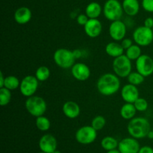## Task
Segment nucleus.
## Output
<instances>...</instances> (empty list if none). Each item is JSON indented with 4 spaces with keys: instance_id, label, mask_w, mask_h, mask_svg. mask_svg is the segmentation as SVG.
<instances>
[{
    "instance_id": "2eb2a0df",
    "label": "nucleus",
    "mask_w": 153,
    "mask_h": 153,
    "mask_svg": "<svg viewBox=\"0 0 153 153\" xmlns=\"http://www.w3.org/2000/svg\"><path fill=\"white\" fill-rule=\"evenodd\" d=\"M120 94L123 100L127 103H134L140 97L137 86L129 83L123 87Z\"/></svg>"
},
{
    "instance_id": "412c9836",
    "label": "nucleus",
    "mask_w": 153,
    "mask_h": 153,
    "mask_svg": "<svg viewBox=\"0 0 153 153\" xmlns=\"http://www.w3.org/2000/svg\"><path fill=\"white\" fill-rule=\"evenodd\" d=\"M137 111L134 106V103L126 102L121 107L120 114V116L122 117L123 119L126 120H131L135 117Z\"/></svg>"
},
{
    "instance_id": "f704fd0d",
    "label": "nucleus",
    "mask_w": 153,
    "mask_h": 153,
    "mask_svg": "<svg viewBox=\"0 0 153 153\" xmlns=\"http://www.w3.org/2000/svg\"><path fill=\"white\" fill-rule=\"evenodd\" d=\"M138 153H153V149L151 146H144L143 147H140Z\"/></svg>"
},
{
    "instance_id": "6ab92c4d",
    "label": "nucleus",
    "mask_w": 153,
    "mask_h": 153,
    "mask_svg": "<svg viewBox=\"0 0 153 153\" xmlns=\"http://www.w3.org/2000/svg\"><path fill=\"white\" fill-rule=\"evenodd\" d=\"M122 5L124 13L128 16H134L140 10L138 0H123Z\"/></svg>"
},
{
    "instance_id": "473e14b6",
    "label": "nucleus",
    "mask_w": 153,
    "mask_h": 153,
    "mask_svg": "<svg viewBox=\"0 0 153 153\" xmlns=\"http://www.w3.org/2000/svg\"><path fill=\"white\" fill-rule=\"evenodd\" d=\"M88 20H89L88 16L86 14H84V13H81V14L78 15L77 17H76V21H77L78 24L80 25H83V26H85V24L88 22Z\"/></svg>"
},
{
    "instance_id": "79ce46f5",
    "label": "nucleus",
    "mask_w": 153,
    "mask_h": 153,
    "mask_svg": "<svg viewBox=\"0 0 153 153\" xmlns=\"http://www.w3.org/2000/svg\"><path fill=\"white\" fill-rule=\"evenodd\" d=\"M38 153H46V152H42V151H41V152H38Z\"/></svg>"
},
{
    "instance_id": "393cba45",
    "label": "nucleus",
    "mask_w": 153,
    "mask_h": 153,
    "mask_svg": "<svg viewBox=\"0 0 153 153\" xmlns=\"http://www.w3.org/2000/svg\"><path fill=\"white\" fill-rule=\"evenodd\" d=\"M36 127L41 131H46L50 128V120L45 116H40L36 117L35 120Z\"/></svg>"
},
{
    "instance_id": "39448f33",
    "label": "nucleus",
    "mask_w": 153,
    "mask_h": 153,
    "mask_svg": "<svg viewBox=\"0 0 153 153\" xmlns=\"http://www.w3.org/2000/svg\"><path fill=\"white\" fill-rule=\"evenodd\" d=\"M103 14L108 20H120L123 14V5L118 0H107L103 7Z\"/></svg>"
},
{
    "instance_id": "f03ea898",
    "label": "nucleus",
    "mask_w": 153,
    "mask_h": 153,
    "mask_svg": "<svg viewBox=\"0 0 153 153\" xmlns=\"http://www.w3.org/2000/svg\"><path fill=\"white\" fill-rule=\"evenodd\" d=\"M127 131L131 137L136 139H142L147 137L151 131V125L146 118L139 117L129 120L127 126Z\"/></svg>"
},
{
    "instance_id": "7c9ffc66",
    "label": "nucleus",
    "mask_w": 153,
    "mask_h": 153,
    "mask_svg": "<svg viewBox=\"0 0 153 153\" xmlns=\"http://www.w3.org/2000/svg\"><path fill=\"white\" fill-rule=\"evenodd\" d=\"M134 106H135L137 111L139 112L146 111L148 108V106H149V104H148V102L146 101V100L141 98V97H139V98L134 102Z\"/></svg>"
},
{
    "instance_id": "423d86ee",
    "label": "nucleus",
    "mask_w": 153,
    "mask_h": 153,
    "mask_svg": "<svg viewBox=\"0 0 153 153\" xmlns=\"http://www.w3.org/2000/svg\"><path fill=\"white\" fill-rule=\"evenodd\" d=\"M112 67L115 74L120 78H127L132 70L131 61L126 55L115 58Z\"/></svg>"
},
{
    "instance_id": "ddd939ff",
    "label": "nucleus",
    "mask_w": 153,
    "mask_h": 153,
    "mask_svg": "<svg viewBox=\"0 0 153 153\" xmlns=\"http://www.w3.org/2000/svg\"><path fill=\"white\" fill-rule=\"evenodd\" d=\"M71 74L76 80L84 82L88 80L91 76V70L84 63H75L71 67Z\"/></svg>"
},
{
    "instance_id": "9b49d317",
    "label": "nucleus",
    "mask_w": 153,
    "mask_h": 153,
    "mask_svg": "<svg viewBox=\"0 0 153 153\" xmlns=\"http://www.w3.org/2000/svg\"><path fill=\"white\" fill-rule=\"evenodd\" d=\"M109 34L110 37L115 41H120L126 37L127 26L125 22L120 20L113 21L109 25Z\"/></svg>"
},
{
    "instance_id": "bb28decb",
    "label": "nucleus",
    "mask_w": 153,
    "mask_h": 153,
    "mask_svg": "<svg viewBox=\"0 0 153 153\" xmlns=\"http://www.w3.org/2000/svg\"><path fill=\"white\" fill-rule=\"evenodd\" d=\"M35 76L39 82H45L50 76V70L46 66H40L36 70Z\"/></svg>"
},
{
    "instance_id": "5701e85b",
    "label": "nucleus",
    "mask_w": 153,
    "mask_h": 153,
    "mask_svg": "<svg viewBox=\"0 0 153 153\" xmlns=\"http://www.w3.org/2000/svg\"><path fill=\"white\" fill-rule=\"evenodd\" d=\"M119 142L116 138L111 136H106L103 137L101 141V146L106 151L113 150L118 148Z\"/></svg>"
},
{
    "instance_id": "f257e3e1",
    "label": "nucleus",
    "mask_w": 153,
    "mask_h": 153,
    "mask_svg": "<svg viewBox=\"0 0 153 153\" xmlns=\"http://www.w3.org/2000/svg\"><path fill=\"white\" fill-rule=\"evenodd\" d=\"M97 88L99 93L105 97L114 95L120 88V77L115 73H105L97 80Z\"/></svg>"
},
{
    "instance_id": "e433bc0d",
    "label": "nucleus",
    "mask_w": 153,
    "mask_h": 153,
    "mask_svg": "<svg viewBox=\"0 0 153 153\" xmlns=\"http://www.w3.org/2000/svg\"><path fill=\"white\" fill-rule=\"evenodd\" d=\"M73 55H74L75 58L76 59H79V58H81L82 57V55H83V52H82V50H81V49H75V50L73 51Z\"/></svg>"
},
{
    "instance_id": "c85d7f7f",
    "label": "nucleus",
    "mask_w": 153,
    "mask_h": 153,
    "mask_svg": "<svg viewBox=\"0 0 153 153\" xmlns=\"http://www.w3.org/2000/svg\"><path fill=\"white\" fill-rule=\"evenodd\" d=\"M11 91L6 88H0V105L1 106L8 105L11 100Z\"/></svg>"
},
{
    "instance_id": "7ed1b4c3",
    "label": "nucleus",
    "mask_w": 153,
    "mask_h": 153,
    "mask_svg": "<svg viewBox=\"0 0 153 153\" xmlns=\"http://www.w3.org/2000/svg\"><path fill=\"white\" fill-rule=\"evenodd\" d=\"M25 106L28 114L34 117L44 115L47 109V104L44 99L34 95L27 98Z\"/></svg>"
},
{
    "instance_id": "a878e982",
    "label": "nucleus",
    "mask_w": 153,
    "mask_h": 153,
    "mask_svg": "<svg viewBox=\"0 0 153 153\" xmlns=\"http://www.w3.org/2000/svg\"><path fill=\"white\" fill-rule=\"evenodd\" d=\"M126 55L131 61H136L141 55V49L137 44H133L126 50Z\"/></svg>"
},
{
    "instance_id": "cd10ccee",
    "label": "nucleus",
    "mask_w": 153,
    "mask_h": 153,
    "mask_svg": "<svg viewBox=\"0 0 153 153\" xmlns=\"http://www.w3.org/2000/svg\"><path fill=\"white\" fill-rule=\"evenodd\" d=\"M128 79V82L129 84H131L135 86H138V85H141L144 82L145 77L143 75L140 74L138 72H131L128 76L127 77Z\"/></svg>"
},
{
    "instance_id": "58836bf2",
    "label": "nucleus",
    "mask_w": 153,
    "mask_h": 153,
    "mask_svg": "<svg viewBox=\"0 0 153 153\" xmlns=\"http://www.w3.org/2000/svg\"><path fill=\"white\" fill-rule=\"evenodd\" d=\"M106 153H121L119 151V149H113V150H110V151H107V152Z\"/></svg>"
},
{
    "instance_id": "20e7f679",
    "label": "nucleus",
    "mask_w": 153,
    "mask_h": 153,
    "mask_svg": "<svg viewBox=\"0 0 153 153\" xmlns=\"http://www.w3.org/2000/svg\"><path fill=\"white\" fill-rule=\"evenodd\" d=\"M53 60L58 67L62 69H69L74 65L76 58L73 51L61 48L54 52Z\"/></svg>"
},
{
    "instance_id": "72a5a7b5",
    "label": "nucleus",
    "mask_w": 153,
    "mask_h": 153,
    "mask_svg": "<svg viewBox=\"0 0 153 153\" xmlns=\"http://www.w3.org/2000/svg\"><path fill=\"white\" fill-rule=\"evenodd\" d=\"M121 45L123 47V49L125 50L128 49L130 46H131L133 45V41L130 38H124L123 40H121Z\"/></svg>"
},
{
    "instance_id": "a211bd4d",
    "label": "nucleus",
    "mask_w": 153,
    "mask_h": 153,
    "mask_svg": "<svg viewBox=\"0 0 153 153\" xmlns=\"http://www.w3.org/2000/svg\"><path fill=\"white\" fill-rule=\"evenodd\" d=\"M32 17L31 10L27 7H20L14 13V20L19 25H25L31 21Z\"/></svg>"
},
{
    "instance_id": "a19ab883",
    "label": "nucleus",
    "mask_w": 153,
    "mask_h": 153,
    "mask_svg": "<svg viewBox=\"0 0 153 153\" xmlns=\"http://www.w3.org/2000/svg\"><path fill=\"white\" fill-rule=\"evenodd\" d=\"M52 153H61V152H60L59 150H57V149H56V150H55V152H52Z\"/></svg>"
},
{
    "instance_id": "aec40b11",
    "label": "nucleus",
    "mask_w": 153,
    "mask_h": 153,
    "mask_svg": "<svg viewBox=\"0 0 153 153\" xmlns=\"http://www.w3.org/2000/svg\"><path fill=\"white\" fill-rule=\"evenodd\" d=\"M105 50L108 55L115 58L123 55L125 49H123L121 43H119L117 41H114L108 43Z\"/></svg>"
},
{
    "instance_id": "4be33fe9",
    "label": "nucleus",
    "mask_w": 153,
    "mask_h": 153,
    "mask_svg": "<svg viewBox=\"0 0 153 153\" xmlns=\"http://www.w3.org/2000/svg\"><path fill=\"white\" fill-rule=\"evenodd\" d=\"M102 10L100 3L92 1L87 5L85 8V14L89 19H98L99 16L101 15Z\"/></svg>"
},
{
    "instance_id": "ea45409f",
    "label": "nucleus",
    "mask_w": 153,
    "mask_h": 153,
    "mask_svg": "<svg viewBox=\"0 0 153 153\" xmlns=\"http://www.w3.org/2000/svg\"><path fill=\"white\" fill-rule=\"evenodd\" d=\"M147 137H149V138H150V139H152L153 138V131H152V130H151V131H149V134H148Z\"/></svg>"
},
{
    "instance_id": "b1692460",
    "label": "nucleus",
    "mask_w": 153,
    "mask_h": 153,
    "mask_svg": "<svg viewBox=\"0 0 153 153\" xmlns=\"http://www.w3.org/2000/svg\"><path fill=\"white\" fill-rule=\"evenodd\" d=\"M19 85H20V81L16 76H8L5 77L4 88H6L10 91H14L19 88Z\"/></svg>"
},
{
    "instance_id": "4c0bfd02",
    "label": "nucleus",
    "mask_w": 153,
    "mask_h": 153,
    "mask_svg": "<svg viewBox=\"0 0 153 153\" xmlns=\"http://www.w3.org/2000/svg\"><path fill=\"white\" fill-rule=\"evenodd\" d=\"M4 80H5V77L3 75L2 72L0 73V88H4Z\"/></svg>"
},
{
    "instance_id": "6e6552de",
    "label": "nucleus",
    "mask_w": 153,
    "mask_h": 153,
    "mask_svg": "<svg viewBox=\"0 0 153 153\" xmlns=\"http://www.w3.org/2000/svg\"><path fill=\"white\" fill-rule=\"evenodd\" d=\"M75 137L76 141L81 144H91L97 139V131L91 126H84L76 131Z\"/></svg>"
},
{
    "instance_id": "c756f323",
    "label": "nucleus",
    "mask_w": 153,
    "mask_h": 153,
    "mask_svg": "<svg viewBox=\"0 0 153 153\" xmlns=\"http://www.w3.org/2000/svg\"><path fill=\"white\" fill-rule=\"evenodd\" d=\"M106 124L105 118L101 115L96 116L91 122V126L97 131H100L105 127Z\"/></svg>"
},
{
    "instance_id": "0eeeda50",
    "label": "nucleus",
    "mask_w": 153,
    "mask_h": 153,
    "mask_svg": "<svg viewBox=\"0 0 153 153\" xmlns=\"http://www.w3.org/2000/svg\"><path fill=\"white\" fill-rule=\"evenodd\" d=\"M133 40L140 46H148L153 41V31L152 28L142 25L135 28L132 34Z\"/></svg>"
},
{
    "instance_id": "dca6fc26",
    "label": "nucleus",
    "mask_w": 153,
    "mask_h": 153,
    "mask_svg": "<svg viewBox=\"0 0 153 153\" xmlns=\"http://www.w3.org/2000/svg\"><path fill=\"white\" fill-rule=\"evenodd\" d=\"M84 30L88 37L96 38L101 34L102 31V25L98 19H89L84 26Z\"/></svg>"
},
{
    "instance_id": "1a4fd4ad",
    "label": "nucleus",
    "mask_w": 153,
    "mask_h": 153,
    "mask_svg": "<svg viewBox=\"0 0 153 153\" xmlns=\"http://www.w3.org/2000/svg\"><path fill=\"white\" fill-rule=\"evenodd\" d=\"M38 86L39 81L35 76H26L20 82L19 91L23 97L28 98L35 94Z\"/></svg>"
},
{
    "instance_id": "37998d69",
    "label": "nucleus",
    "mask_w": 153,
    "mask_h": 153,
    "mask_svg": "<svg viewBox=\"0 0 153 153\" xmlns=\"http://www.w3.org/2000/svg\"><path fill=\"white\" fill-rule=\"evenodd\" d=\"M152 31H153V28H152Z\"/></svg>"
},
{
    "instance_id": "f8f14e48",
    "label": "nucleus",
    "mask_w": 153,
    "mask_h": 153,
    "mask_svg": "<svg viewBox=\"0 0 153 153\" xmlns=\"http://www.w3.org/2000/svg\"><path fill=\"white\" fill-rule=\"evenodd\" d=\"M140 149L137 139L132 137L122 139L118 144V149L121 153H138Z\"/></svg>"
},
{
    "instance_id": "9d476101",
    "label": "nucleus",
    "mask_w": 153,
    "mask_h": 153,
    "mask_svg": "<svg viewBox=\"0 0 153 153\" xmlns=\"http://www.w3.org/2000/svg\"><path fill=\"white\" fill-rule=\"evenodd\" d=\"M136 70L145 78L153 74V59L148 55H141L136 60Z\"/></svg>"
},
{
    "instance_id": "f3484780",
    "label": "nucleus",
    "mask_w": 153,
    "mask_h": 153,
    "mask_svg": "<svg viewBox=\"0 0 153 153\" xmlns=\"http://www.w3.org/2000/svg\"><path fill=\"white\" fill-rule=\"evenodd\" d=\"M62 111L69 119H76L81 113L80 106L74 101H67L63 105Z\"/></svg>"
},
{
    "instance_id": "4468645a",
    "label": "nucleus",
    "mask_w": 153,
    "mask_h": 153,
    "mask_svg": "<svg viewBox=\"0 0 153 153\" xmlns=\"http://www.w3.org/2000/svg\"><path fill=\"white\" fill-rule=\"evenodd\" d=\"M40 151L46 153H52L57 149L58 142L56 138L50 134H46L40 137L38 143Z\"/></svg>"
},
{
    "instance_id": "c9c22d12",
    "label": "nucleus",
    "mask_w": 153,
    "mask_h": 153,
    "mask_svg": "<svg viewBox=\"0 0 153 153\" xmlns=\"http://www.w3.org/2000/svg\"><path fill=\"white\" fill-rule=\"evenodd\" d=\"M144 26L147 28H153V18L152 17H147L144 20Z\"/></svg>"
},
{
    "instance_id": "2f4dec72",
    "label": "nucleus",
    "mask_w": 153,
    "mask_h": 153,
    "mask_svg": "<svg viewBox=\"0 0 153 153\" xmlns=\"http://www.w3.org/2000/svg\"><path fill=\"white\" fill-rule=\"evenodd\" d=\"M142 7L146 12L153 13V0H143Z\"/></svg>"
}]
</instances>
